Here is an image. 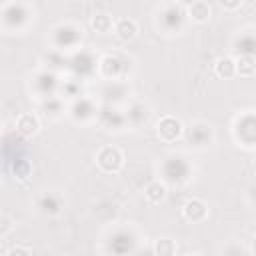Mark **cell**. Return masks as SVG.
I'll list each match as a JSON object with an SVG mask.
<instances>
[{
  "label": "cell",
  "mask_w": 256,
  "mask_h": 256,
  "mask_svg": "<svg viewBox=\"0 0 256 256\" xmlns=\"http://www.w3.org/2000/svg\"><path fill=\"white\" fill-rule=\"evenodd\" d=\"M224 256H248V252L240 244H228L224 250Z\"/></svg>",
  "instance_id": "26"
},
{
  "label": "cell",
  "mask_w": 256,
  "mask_h": 256,
  "mask_svg": "<svg viewBox=\"0 0 256 256\" xmlns=\"http://www.w3.org/2000/svg\"><path fill=\"white\" fill-rule=\"evenodd\" d=\"M184 22V8L178 4H168L164 8V12L160 14V24L166 32H176L182 28Z\"/></svg>",
  "instance_id": "3"
},
{
  "label": "cell",
  "mask_w": 256,
  "mask_h": 256,
  "mask_svg": "<svg viewBox=\"0 0 256 256\" xmlns=\"http://www.w3.org/2000/svg\"><path fill=\"white\" fill-rule=\"evenodd\" d=\"M206 214H208V206L198 198H190L182 206V216L190 222H202L206 218Z\"/></svg>",
  "instance_id": "7"
},
{
  "label": "cell",
  "mask_w": 256,
  "mask_h": 256,
  "mask_svg": "<svg viewBox=\"0 0 256 256\" xmlns=\"http://www.w3.org/2000/svg\"><path fill=\"white\" fill-rule=\"evenodd\" d=\"M254 200H256V190H254Z\"/></svg>",
  "instance_id": "31"
},
{
  "label": "cell",
  "mask_w": 256,
  "mask_h": 256,
  "mask_svg": "<svg viewBox=\"0 0 256 256\" xmlns=\"http://www.w3.org/2000/svg\"><path fill=\"white\" fill-rule=\"evenodd\" d=\"M186 138H188L192 144H196V146H208V144L212 142V128H210L208 124L198 122V124H194V126L188 128Z\"/></svg>",
  "instance_id": "9"
},
{
  "label": "cell",
  "mask_w": 256,
  "mask_h": 256,
  "mask_svg": "<svg viewBox=\"0 0 256 256\" xmlns=\"http://www.w3.org/2000/svg\"><path fill=\"white\" fill-rule=\"evenodd\" d=\"M70 116H72L74 120L86 122V120H90V118L96 116V106H94V102L88 100V98H76L74 104L70 106Z\"/></svg>",
  "instance_id": "6"
},
{
  "label": "cell",
  "mask_w": 256,
  "mask_h": 256,
  "mask_svg": "<svg viewBox=\"0 0 256 256\" xmlns=\"http://www.w3.org/2000/svg\"><path fill=\"white\" fill-rule=\"evenodd\" d=\"M8 256H32V254H30V250H28V248L16 246V248H12V250L8 252Z\"/></svg>",
  "instance_id": "28"
},
{
  "label": "cell",
  "mask_w": 256,
  "mask_h": 256,
  "mask_svg": "<svg viewBox=\"0 0 256 256\" xmlns=\"http://www.w3.org/2000/svg\"><path fill=\"white\" fill-rule=\"evenodd\" d=\"M80 40V30L70 24H62L54 30V44L58 48H72Z\"/></svg>",
  "instance_id": "4"
},
{
  "label": "cell",
  "mask_w": 256,
  "mask_h": 256,
  "mask_svg": "<svg viewBox=\"0 0 256 256\" xmlns=\"http://www.w3.org/2000/svg\"><path fill=\"white\" fill-rule=\"evenodd\" d=\"M136 30H138L136 28V22L130 20V18H120L114 24V32H116V36L120 40H132L136 36Z\"/></svg>",
  "instance_id": "16"
},
{
  "label": "cell",
  "mask_w": 256,
  "mask_h": 256,
  "mask_svg": "<svg viewBox=\"0 0 256 256\" xmlns=\"http://www.w3.org/2000/svg\"><path fill=\"white\" fill-rule=\"evenodd\" d=\"M144 194H146V198H148L152 204H158V202H162V200L166 198V186H164L162 182H150V184L146 186Z\"/></svg>",
  "instance_id": "19"
},
{
  "label": "cell",
  "mask_w": 256,
  "mask_h": 256,
  "mask_svg": "<svg viewBox=\"0 0 256 256\" xmlns=\"http://www.w3.org/2000/svg\"><path fill=\"white\" fill-rule=\"evenodd\" d=\"M224 8H236V6H240V2H220Z\"/></svg>",
  "instance_id": "29"
},
{
  "label": "cell",
  "mask_w": 256,
  "mask_h": 256,
  "mask_svg": "<svg viewBox=\"0 0 256 256\" xmlns=\"http://www.w3.org/2000/svg\"><path fill=\"white\" fill-rule=\"evenodd\" d=\"M96 162L104 172H118L124 164V156L116 146H104L96 154Z\"/></svg>",
  "instance_id": "2"
},
{
  "label": "cell",
  "mask_w": 256,
  "mask_h": 256,
  "mask_svg": "<svg viewBox=\"0 0 256 256\" xmlns=\"http://www.w3.org/2000/svg\"><path fill=\"white\" fill-rule=\"evenodd\" d=\"M56 76L50 74V72H40L34 80V88L36 92L46 100V98H52L54 96V90H56Z\"/></svg>",
  "instance_id": "11"
},
{
  "label": "cell",
  "mask_w": 256,
  "mask_h": 256,
  "mask_svg": "<svg viewBox=\"0 0 256 256\" xmlns=\"http://www.w3.org/2000/svg\"><path fill=\"white\" fill-rule=\"evenodd\" d=\"M36 206H38V210L42 214H58L60 208H62V196L56 194V192H44L38 198Z\"/></svg>",
  "instance_id": "12"
},
{
  "label": "cell",
  "mask_w": 256,
  "mask_h": 256,
  "mask_svg": "<svg viewBox=\"0 0 256 256\" xmlns=\"http://www.w3.org/2000/svg\"><path fill=\"white\" fill-rule=\"evenodd\" d=\"M188 14H190L192 20L204 22V20H208V16H210V6H208L206 2H192V4L188 6Z\"/></svg>",
  "instance_id": "20"
},
{
  "label": "cell",
  "mask_w": 256,
  "mask_h": 256,
  "mask_svg": "<svg viewBox=\"0 0 256 256\" xmlns=\"http://www.w3.org/2000/svg\"><path fill=\"white\" fill-rule=\"evenodd\" d=\"M92 26L96 28V32H110L112 30V20H110V16L108 14H96L94 18H92Z\"/></svg>",
  "instance_id": "25"
},
{
  "label": "cell",
  "mask_w": 256,
  "mask_h": 256,
  "mask_svg": "<svg viewBox=\"0 0 256 256\" xmlns=\"http://www.w3.org/2000/svg\"><path fill=\"white\" fill-rule=\"evenodd\" d=\"M42 108H44V112L46 114H50V116H60L62 112H64V104H62V100L60 98H56V96H52V98H46L44 102H42Z\"/></svg>",
  "instance_id": "24"
},
{
  "label": "cell",
  "mask_w": 256,
  "mask_h": 256,
  "mask_svg": "<svg viewBox=\"0 0 256 256\" xmlns=\"http://www.w3.org/2000/svg\"><path fill=\"white\" fill-rule=\"evenodd\" d=\"M64 92H66V96H76V98H80V86H78V84L68 82V84L64 86Z\"/></svg>",
  "instance_id": "27"
},
{
  "label": "cell",
  "mask_w": 256,
  "mask_h": 256,
  "mask_svg": "<svg viewBox=\"0 0 256 256\" xmlns=\"http://www.w3.org/2000/svg\"><path fill=\"white\" fill-rule=\"evenodd\" d=\"M156 134L164 142H174L182 134V124H180V120H176L172 116H164L156 126Z\"/></svg>",
  "instance_id": "5"
},
{
  "label": "cell",
  "mask_w": 256,
  "mask_h": 256,
  "mask_svg": "<svg viewBox=\"0 0 256 256\" xmlns=\"http://www.w3.org/2000/svg\"><path fill=\"white\" fill-rule=\"evenodd\" d=\"M132 246H134V240H132V236L128 234V232H116L114 236H112V242H110V248L116 252V254H124V252H130L132 250Z\"/></svg>",
  "instance_id": "17"
},
{
  "label": "cell",
  "mask_w": 256,
  "mask_h": 256,
  "mask_svg": "<svg viewBox=\"0 0 256 256\" xmlns=\"http://www.w3.org/2000/svg\"><path fill=\"white\" fill-rule=\"evenodd\" d=\"M72 68L78 72V74H86L94 68V60L88 52H78L74 58H72Z\"/></svg>",
  "instance_id": "18"
},
{
  "label": "cell",
  "mask_w": 256,
  "mask_h": 256,
  "mask_svg": "<svg viewBox=\"0 0 256 256\" xmlns=\"http://www.w3.org/2000/svg\"><path fill=\"white\" fill-rule=\"evenodd\" d=\"M236 72L242 76H250L256 72V58L254 56H238L236 60Z\"/></svg>",
  "instance_id": "21"
},
{
  "label": "cell",
  "mask_w": 256,
  "mask_h": 256,
  "mask_svg": "<svg viewBox=\"0 0 256 256\" xmlns=\"http://www.w3.org/2000/svg\"><path fill=\"white\" fill-rule=\"evenodd\" d=\"M38 128H40V124H38V118H36L34 114H22V116H18V120H16V132H18L20 136H24V138L36 134Z\"/></svg>",
  "instance_id": "15"
},
{
  "label": "cell",
  "mask_w": 256,
  "mask_h": 256,
  "mask_svg": "<svg viewBox=\"0 0 256 256\" xmlns=\"http://www.w3.org/2000/svg\"><path fill=\"white\" fill-rule=\"evenodd\" d=\"M126 116L118 110H114L112 106H106L102 112H100V122L108 128V130H120L124 124H126Z\"/></svg>",
  "instance_id": "13"
},
{
  "label": "cell",
  "mask_w": 256,
  "mask_h": 256,
  "mask_svg": "<svg viewBox=\"0 0 256 256\" xmlns=\"http://www.w3.org/2000/svg\"><path fill=\"white\" fill-rule=\"evenodd\" d=\"M252 250H254V254H256V238H254V242H252Z\"/></svg>",
  "instance_id": "30"
},
{
  "label": "cell",
  "mask_w": 256,
  "mask_h": 256,
  "mask_svg": "<svg viewBox=\"0 0 256 256\" xmlns=\"http://www.w3.org/2000/svg\"><path fill=\"white\" fill-rule=\"evenodd\" d=\"M162 174L164 180L170 184H182L190 178V166L182 156H170L162 164Z\"/></svg>",
  "instance_id": "1"
},
{
  "label": "cell",
  "mask_w": 256,
  "mask_h": 256,
  "mask_svg": "<svg viewBox=\"0 0 256 256\" xmlns=\"http://www.w3.org/2000/svg\"><path fill=\"white\" fill-rule=\"evenodd\" d=\"M236 134L242 138V142H246L250 146L256 144V116L250 114V116H244L242 120H238Z\"/></svg>",
  "instance_id": "10"
},
{
  "label": "cell",
  "mask_w": 256,
  "mask_h": 256,
  "mask_svg": "<svg viewBox=\"0 0 256 256\" xmlns=\"http://www.w3.org/2000/svg\"><path fill=\"white\" fill-rule=\"evenodd\" d=\"M214 70H216L218 76L230 78V76H234V72H236V62H234L232 58H220V60L214 64Z\"/></svg>",
  "instance_id": "23"
},
{
  "label": "cell",
  "mask_w": 256,
  "mask_h": 256,
  "mask_svg": "<svg viewBox=\"0 0 256 256\" xmlns=\"http://www.w3.org/2000/svg\"><path fill=\"white\" fill-rule=\"evenodd\" d=\"M154 254L156 256H176V242L170 238H160L154 244Z\"/></svg>",
  "instance_id": "22"
},
{
  "label": "cell",
  "mask_w": 256,
  "mask_h": 256,
  "mask_svg": "<svg viewBox=\"0 0 256 256\" xmlns=\"http://www.w3.org/2000/svg\"><path fill=\"white\" fill-rule=\"evenodd\" d=\"M124 70H126V64L120 62L116 54H108V56H104V58L100 60V72H102L106 78H110V82H114L118 76H122Z\"/></svg>",
  "instance_id": "8"
},
{
  "label": "cell",
  "mask_w": 256,
  "mask_h": 256,
  "mask_svg": "<svg viewBox=\"0 0 256 256\" xmlns=\"http://www.w3.org/2000/svg\"><path fill=\"white\" fill-rule=\"evenodd\" d=\"M234 52L238 56H254L256 58V34H242L234 40Z\"/></svg>",
  "instance_id": "14"
}]
</instances>
